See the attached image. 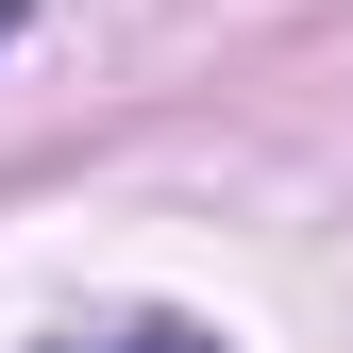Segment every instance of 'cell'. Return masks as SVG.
<instances>
[{"mask_svg": "<svg viewBox=\"0 0 353 353\" xmlns=\"http://www.w3.org/2000/svg\"><path fill=\"white\" fill-rule=\"evenodd\" d=\"M118 353H219V336H185V320H152V336H118Z\"/></svg>", "mask_w": 353, "mask_h": 353, "instance_id": "1", "label": "cell"}]
</instances>
